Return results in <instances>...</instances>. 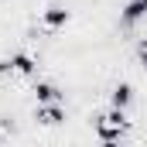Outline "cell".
<instances>
[{
  "mask_svg": "<svg viewBox=\"0 0 147 147\" xmlns=\"http://www.w3.org/2000/svg\"><path fill=\"white\" fill-rule=\"evenodd\" d=\"M127 110H116V106H110V110L96 113L92 116V127H96V137L103 140V144H120L123 137H127Z\"/></svg>",
  "mask_w": 147,
  "mask_h": 147,
  "instance_id": "obj_1",
  "label": "cell"
},
{
  "mask_svg": "<svg viewBox=\"0 0 147 147\" xmlns=\"http://www.w3.org/2000/svg\"><path fill=\"white\" fill-rule=\"evenodd\" d=\"M0 75H24V79H34L38 75V58L31 51H14L7 58H0Z\"/></svg>",
  "mask_w": 147,
  "mask_h": 147,
  "instance_id": "obj_2",
  "label": "cell"
},
{
  "mask_svg": "<svg viewBox=\"0 0 147 147\" xmlns=\"http://www.w3.org/2000/svg\"><path fill=\"white\" fill-rule=\"evenodd\" d=\"M69 21H72V10H69L65 3H48V7L41 10V24H45V31H62Z\"/></svg>",
  "mask_w": 147,
  "mask_h": 147,
  "instance_id": "obj_3",
  "label": "cell"
},
{
  "mask_svg": "<svg viewBox=\"0 0 147 147\" xmlns=\"http://www.w3.org/2000/svg\"><path fill=\"white\" fill-rule=\"evenodd\" d=\"M34 120L41 127H58V123H65V106L62 103H38Z\"/></svg>",
  "mask_w": 147,
  "mask_h": 147,
  "instance_id": "obj_4",
  "label": "cell"
},
{
  "mask_svg": "<svg viewBox=\"0 0 147 147\" xmlns=\"http://www.w3.org/2000/svg\"><path fill=\"white\" fill-rule=\"evenodd\" d=\"M31 92H34V99H38V103H62V99H65V92H62L55 82H48V79H38Z\"/></svg>",
  "mask_w": 147,
  "mask_h": 147,
  "instance_id": "obj_5",
  "label": "cell"
},
{
  "mask_svg": "<svg viewBox=\"0 0 147 147\" xmlns=\"http://www.w3.org/2000/svg\"><path fill=\"white\" fill-rule=\"evenodd\" d=\"M130 103H134V86H130V82H116V86L110 89V106L130 110Z\"/></svg>",
  "mask_w": 147,
  "mask_h": 147,
  "instance_id": "obj_6",
  "label": "cell"
},
{
  "mask_svg": "<svg viewBox=\"0 0 147 147\" xmlns=\"http://www.w3.org/2000/svg\"><path fill=\"white\" fill-rule=\"evenodd\" d=\"M147 17V0H127L123 3V10H120V21L130 28V24H137V21H144Z\"/></svg>",
  "mask_w": 147,
  "mask_h": 147,
  "instance_id": "obj_7",
  "label": "cell"
},
{
  "mask_svg": "<svg viewBox=\"0 0 147 147\" xmlns=\"http://www.w3.org/2000/svg\"><path fill=\"white\" fill-rule=\"evenodd\" d=\"M137 58H140V65H144V72H147V38L137 41Z\"/></svg>",
  "mask_w": 147,
  "mask_h": 147,
  "instance_id": "obj_8",
  "label": "cell"
}]
</instances>
